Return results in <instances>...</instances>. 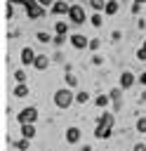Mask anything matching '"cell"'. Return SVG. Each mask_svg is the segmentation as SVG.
<instances>
[{
  "label": "cell",
  "instance_id": "1",
  "mask_svg": "<svg viewBox=\"0 0 146 151\" xmlns=\"http://www.w3.org/2000/svg\"><path fill=\"white\" fill-rule=\"evenodd\" d=\"M113 125H115V118L111 111H104L97 120V127H94V137L97 139H108L113 134Z\"/></svg>",
  "mask_w": 146,
  "mask_h": 151
},
{
  "label": "cell",
  "instance_id": "2",
  "mask_svg": "<svg viewBox=\"0 0 146 151\" xmlns=\"http://www.w3.org/2000/svg\"><path fill=\"white\" fill-rule=\"evenodd\" d=\"M73 101H75V92L71 87H59L54 92V106L57 109H68Z\"/></svg>",
  "mask_w": 146,
  "mask_h": 151
},
{
  "label": "cell",
  "instance_id": "3",
  "mask_svg": "<svg viewBox=\"0 0 146 151\" xmlns=\"http://www.w3.org/2000/svg\"><path fill=\"white\" fill-rule=\"evenodd\" d=\"M66 17H68V21L75 24V26H80V24L87 21V14H85V7H82V5H71V9H68Z\"/></svg>",
  "mask_w": 146,
  "mask_h": 151
},
{
  "label": "cell",
  "instance_id": "4",
  "mask_svg": "<svg viewBox=\"0 0 146 151\" xmlns=\"http://www.w3.org/2000/svg\"><path fill=\"white\" fill-rule=\"evenodd\" d=\"M16 120H19V125L35 123V120H38V109H35V106H26V109H21L19 116H16Z\"/></svg>",
  "mask_w": 146,
  "mask_h": 151
},
{
  "label": "cell",
  "instance_id": "5",
  "mask_svg": "<svg viewBox=\"0 0 146 151\" xmlns=\"http://www.w3.org/2000/svg\"><path fill=\"white\" fill-rule=\"evenodd\" d=\"M68 42H71L73 50H85V47H89V38L82 35V33H73V35H68Z\"/></svg>",
  "mask_w": 146,
  "mask_h": 151
},
{
  "label": "cell",
  "instance_id": "6",
  "mask_svg": "<svg viewBox=\"0 0 146 151\" xmlns=\"http://www.w3.org/2000/svg\"><path fill=\"white\" fill-rule=\"evenodd\" d=\"M26 17H28V19H42V17H45V7L35 0L31 7H26Z\"/></svg>",
  "mask_w": 146,
  "mask_h": 151
},
{
  "label": "cell",
  "instance_id": "7",
  "mask_svg": "<svg viewBox=\"0 0 146 151\" xmlns=\"http://www.w3.org/2000/svg\"><path fill=\"white\" fill-rule=\"evenodd\" d=\"M68 9H71V5H68L66 0H54V5L49 7V12H52L54 17H61V14H68Z\"/></svg>",
  "mask_w": 146,
  "mask_h": 151
},
{
  "label": "cell",
  "instance_id": "8",
  "mask_svg": "<svg viewBox=\"0 0 146 151\" xmlns=\"http://www.w3.org/2000/svg\"><path fill=\"white\" fill-rule=\"evenodd\" d=\"M35 52H33V47H24L21 50V54H19V59H21V64L24 66H33V61H35Z\"/></svg>",
  "mask_w": 146,
  "mask_h": 151
},
{
  "label": "cell",
  "instance_id": "9",
  "mask_svg": "<svg viewBox=\"0 0 146 151\" xmlns=\"http://www.w3.org/2000/svg\"><path fill=\"white\" fill-rule=\"evenodd\" d=\"M134 83H137V78H134L132 71H122V73H120V87H122V90H130Z\"/></svg>",
  "mask_w": 146,
  "mask_h": 151
},
{
  "label": "cell",
  "instance_id": "10",
  "mask_svg": "<svg viewBox=\"0 0 146 151\" xmlns=\"http://www.w3.org/2000/svg\"><path fill=\"white\" fill-rule=\"evenodd\" d=\"M80 137H82V132H80L78 125H71V127L66 130V142H68V144H78Z\"/></svg>",
  "mask_w": 146,
  "mask_h": 151
},
{
  "label": "cell",
  "instance_id": "11",
  "mask_svg": "<svg viewBox=\"0 0 146 151\" xmlns=\"http://www.w3.org/2000/svg\"><path fill=\"white\" fill-rule=\"evenodd\" d=\"M21 130V137H26V139H33L35 134H38V130H35V123H26V125H19Z\"/></svg>",
  "mask_w": 146,
  "mask_h": 151
},
{
  "label": "cell",
  "instance_id": "12",
  "mask_svg": "<svg viewBox=\"0 0 146 151\" xmlns=\"http://www.w3.org/2000/svg\"><path fill=\"white\" fill-rule=\"evenodd\" d=\"M47 66H49V57H47V54H38L35 61H33V68H35V71H45Z\"/></svg>",
  "mask_w": 146,
  "mask_h": 151
},
{
  "label": "cell",
  "instance_id": "13",
  "mask_svg": "<svg viewBox=\"0 0 146 151\" xmlns=\"http://www.w3.org/2000/svg\"><path fill=\"white\" fill-rule=\"evenodd\" d=\"M118 9H120V2H118V0H106V7H104V14H106V17L118 14Z\"/></svg>",
  "mask_w": 146,
  "mask_h": 151
},
{
  "label": "cell",
  "instance_id": "14",
  "mask_svg": "<svg viewBox=\"0 0 146 151\" xmlns=\"http://www.w3.org/2000/svg\"><path fill=\"white\" fill-rule=\"evenodd\" d=\"M14 97H19V99L28 97V85H26V83H16V87H14Z\"/></svg>",
  "mask_w": 146,
  "mask_h": 151
},
{
  "label": "cell",
  "instance_id": "15",
  "mask_svg": "<svg viewBox=\"0 0 146 151\" xmlns=\"http://www.w3.org/2000/svg\"><path fill=\"white\" fill-rule=\"evenodd\" d=\"M89 24H92L94 28H101V24H104V17H101V12H94V14L89 17Z\"/></svg>",
  "mask_w": 146,
  "mask_h": 151
},
{
  "label": "cell",
  "instance_id": "16",
  "mask_svg": "<svg viewBox=\"0 0 146 151\" xmlns=\"http://www.w3.org/2000/svg\"><path fill=\"white\" fill-rule=\"evenodd\" d=\"M108 101H111V97H108V94H99V97H94V104H97L99 109L108 106Z\"/></svg>",
  "mask_w": 146,
  "mask_h": 151
},
{
  "label": "cell",
  "instance_id": "17",
  "mask_svg": "<svg viewBox=\"0 0 146 151\" xmlns=\"http://www.w3.org/2000/svg\"><path fill=\"white\" fill-rule=\"evenodd\" d=\"M87 2L94 12H104V7H106V0H87Z\"/></svg>",
  "mask_w": 146,
  "mask_h": 151
},
{
  "label": "cell",
  "instance_id": "18",
  "mask_svg": "<svg viewBox=\"0 0 146 151\" xmlns=\"http://www.w3.org/2000/svg\"><path fill=\"white\" fill-rule=\"evenodd\" d=\"M64 78H66V87H71V90H73V87L78 85V78H75L71 71H66V76H64Z\"/></svg>",
  "mask_w": 146,
  "mask_h": 151
},
{
  "label": "cell",
  "instance_id": "19",
  "mask_svg": "<svg viewBox=\"0 0 146 151\" xmlns=\"http://www.w3.org/2000/svg\"><path fill=\"white\" fill-rule=\"evenodd\" d=\"M75 101H78V104H87V101H89V92H85V90L75 92Z\"/></svg>",
  "mask_w": 146,
  "mask_h": 151
},
{
  "label": "cell",
  "instance_id": "20",
  "mask_svg": "<svg viewBox=\"0 0 146 151\" xmlns=\"http://www.w3.org/2000/svg\"><path fill=\"white\" fill-rule=\"evenodd\" d=\"M35 38H38V42H52V40H54V38H52L49 33H45V31H38Z\"/></svg>",
  "mask_w": 146,
  "mask_h": 151
},
{
  "label": "cell",
  "instance_id": "21",
  "mask_svg": "<svg viewBox=\"0 0 146 151\" xmlns=\"http://www.w3.org/2000/svg\"><path fill=\"white\" fill-rule=\"evenodd\" d=\"M28 142H31V139H26V137H21V139H19V142H16V144H14V146H16V149H19V151H31V149H28V146H31V144H28Z\"/></svg>",
  "mask_w": 146,
  "mask_h": 151
},
{
  "label": "cell",
  "instance_id": "22",
  "mask_svg": "<svg viewBox=\"0 0 146 151\" xmlns=\"http://www.w3.org/2000/svg\"><path fill=\"white\" fill-rule=\"evenodd\" d=\"M54 28H57V35H66L68 24H66V21H57V26H54Z\"/></svg>",
  "mask_w": 146,
  "mask_h": 151
},
{
  "label": "cell",
  "instance_id": "23",
  "mask_svg": "<svg viewBox=\"0 0 146 151\" xmlns=\"http://www.w3.org/2000/svg\"><path fill=\"white\" fill-rule=\"evenodd\" d=\"M14 80H16V83H26V71H24V68H16V71H14Z\"/></svg>",
  "mask_w": 146,
  "mask_h": 151
},
{
  "label": "cell",
  "instance_id": "24",
  "mask_svg": "<svg viewBox=\"0 0 146 151\" xmlns=\"http://www.w3.org/2000/svg\"><path fill=\"white\" fill-rule=\"evenodd\" d=\"M137 132H146V116L137 118Z\"/></svg>",
  "mask_w": 146,
  "mask_h": 151
},
{
  "label": "cell",
  "instance_id": "25",
  "mask_svg": "<svg viewBox=\"0 0 146 151\" xmlns=\"http://www.w3.org/2000/svg\"><path fill=\"white\" fill-rule=\"evenodd\" d=\"M137 59H139V61H146V40H144V45L137 50Z\"/></svg>",
  "mask_w": 146,
  "mask_h": 151
},
{
  "label": "cell",
  "instance_id": "26",
  "mask_svg": "<svg viewBox=\"0 0 146 151\" xmlns=\"http://www.w3.org/2000/svg\"><path fill=\"white\" fill-rule=\"evenodd\" d=\"M7 2H12V5H21V7L26 9V7H31L35 0H7Z\"/></svg>",
  "mask_w": 146,
  "mask_h": 151
},
{
  "label": "cell",
  "instance_id": "27",
  "mask_svg": "<svg viewBox=\"0 0 146 151\" xmlns=\"http://www.w3.org/2000/svg\"><path fill=\"white\" fill-rule=\"evenodd\" d=\"M5 17H7V19H14V5H12V2H7V9H5Z\"/></svg>",
  "mask_w": 146,
  "mask_h": 151
},
{
  "label": "cell",
  "instance_id": "28",
  "mask_svg": "<svg viewBox=\"0 0 146 151\" xmlns=\"http://www.w3.org/2000/svg\"><path fill=\"white\" fill-rule=\"evenodd\" d=\"M99 45H101V42H99V38H89V50H92V52H94V50H99Z\"/></svg>",
  "mask_w": 146,
  "mask_h": 151
},
{
  "label": "cell",
  "instance_id": "29",
  "mask_svg": "<svg viewBox=\"0 0 146 151\" xmlns=\"http://www.w3.org/2000/svg\"><path fill=\"white\" fill-rule=\"evenodd\" d=\"M52 42H54V45H64V42H66V35H54Z\"/></svg>",
  "mask_w": 146,
  "mask_h": 151
},
{
  "label": "cell",
  "instance_id": "30",
  "mask_svg": "<svg viewBox=\"0 0 146 151\" xmlns=\"http://www.w3.org/2000/svg\"><path fill=\"white\" fill-rule=\"evenodd\" d=\"M132 151H146V144H141V142H139V144H134V146H132Z\"/></svg>",
  "mask_w": 146,
  "mask_h": 151
},
{
  "label": "cell",
  "instance_id": "31",
  "mask_svg": "<svg viewBox=\"0 0 146 151\" xmlns=\"http://www.w3.org/2000/svg\"><path fill=\"white\" fill-rule=\"evenodd\" d=\"M38 2H40L42 7H52V5H54V0H38Z\"/></svg>",
  "mask_w": 146,
  "mask_h": 151
},
{
  "label": "cell",
  "instance_id": "32",
  "mask_svg": "<svg viewBox=\"0 0 146 151\" xmlns=\"http://www.w3.org/2000/svg\"><path fill=\"white\" fill-rule=\"evenodd\" d=\"M139 9H141V5H137V2H132V14H139Z\"/></svg>",
  "mask_w": 146,
  "mask_h": 151
},
{
  "label": "cell",
  "instance_id": "33",
  "mask_svg": "<svg viewBox=\"0 0 146 151\" xmlns=\"http://www.w3.org/2000/svg\"><path fill=\"white\" fill-rule=\"evenodd\" d=\"M111 38H113V40H120V38H122V33H120V31H113V33H111Z\"/></svg>",
  "mask_w": 146,
  "mask_h": 151
},
{
  "label": "cell",
  "instance_id": "34",
  "mask_svg": "<svg viewBox=\"0 0 146 151\" xmlns=\"http://www.w3.org/2000/svg\"><path fill=\"white\" fill-rule=\"evenodd\" d=\"M137 80H139V83H141V85H146V71H144V73H141V76H139V78H137Z\"/></svg>",
  "mask_w": 146,
  "mask_h": 151
},
{
  "label": "cell",
  "instance_id": "35",
  "mask_svg": "<svg viewBox=\"0 0 146 151\" xmlns=\"http://www.w3.org/2000/svg\"><path fill=\"white\" fill-rule=\"evenodd\" d=\"M134 2H137V5H144V2H146V0H134Z\"/></svg>",
  "mask_w": 146,
  "mask_h": 151
},
{
  "label": "cell",
  "instance_id": "36",
  "mask_svg": "<svg viewBox=\"0 0 146 151\" xmlns=\"http://www.w3.org/2000/svg\"><path fill=\"white\" fill-rule=\"evenodd\" d=\"M141 101H146V90H144V94H141Z\"/></svg>",
  "mask_w": 146,
  "mask_h": 151
}]
</instances>
